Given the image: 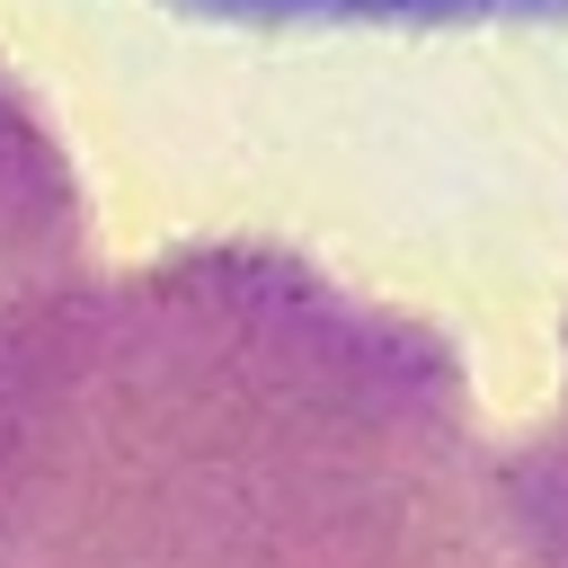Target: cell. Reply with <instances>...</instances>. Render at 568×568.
<instances>
[{
  "label": "cell",
  "instance_id": "6da1fadb",
  "mask_svg": "<svg viewBox=\"0 0 568 568\" xmlns=\"http://www.w3.org/2000/svg\"><path fill=\"white\" fill-rule=\"evenodd\" d=\"M0 568H532L462 355L275 240L80 275L0 364Z\"/></svg>",
  "mask_w": 568,
  "mask_h": 568
},
{
  "label": "cell",
  "instance_id": "3957f363",
  "mask_svg": "<svg viewBox=\"0 0 568 568\" xmlns=\"http://www.w3.org/2000/svg\"><path fill=\"white\" fill-rule=\"evenodd\" d=\"M213 27H266V36H320V27H399V36H444V27H559L568 0H160Z\"/></svg>",
  "mask_w": 568,
  "mask_h": 568
},
{
  "label": "cell",
  "instance_id": "277c9868",
  "mask_svg": "<svg viewBox=\"0 0 568 568\" xmlns=\"http://www.w3.org/2000/svg\"><path fill=\"white\" fill-rule=\"evenodd\" d=\"M506 462H515V515H524L532 568H568V373H559V408Z\"/></svg>",
  "mask_w": 568,
  "mask_h": 568
},
{
  "label": "cell",
  "instance_id": "7a4b0ae2",
  "mask_svg": "<svg viewBox=\"0 0 568 568\" xmlns=\"http://www.w3.org/2000/svg\"><path fill=\"white\" fill-rule=\"evenodd\" d=\"M80 275H89V204H80L71 151L0 71V355Z\"/></svg>",
  "mask_w": 568,
  "mask_h": 568
}]
</instances>
